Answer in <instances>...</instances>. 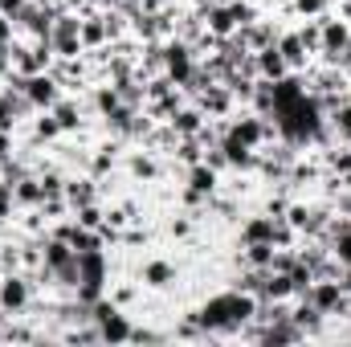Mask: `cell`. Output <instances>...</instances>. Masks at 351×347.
I'll list each match as a JSON object with an SVG mask.
<instances>
[{
	"label": "cell",
	"mask_w": 351,
	"mask_h": 347,
	"mask_svg": "<svg viewBox=\"0 0 351 347\" xmlns=\"http://www.w3.org/2000/svg\"><path fill=\"white\" fill-rule=\"evenodd\" d=\"M33 302H37V282H33V274H25V270L4 274V282H0V311H4V315H29Z\"/></svg>",
	"instance_id": "6da1fadb"
},
{
	"label": "cell",
	"mask_w": 351,
	"mask_h": 347,
	"mask_svg": "<svg viewBox=\"0 0 351 347\" xmlns=\"http://www.w3.org/2000/svg\"><path fill=\"white\" fill-rule=\"evenodd\" d=\"M53 16L58 8L41 4V0H29L21 12H16V37H29V41H49V29H53Z\"/></svg>",
	"instance_id": "7a4b0ae2"
},
{
	"label": "cell",
	"mask_w": 351,
	"mask_h": 347,
	"mask_svg": "<svg viewBox=\"0 0 351 347\" xmlns=\"http://www.w3.org/2000/svg\"><path fill=\"white\" fill-rule=\"evenodd\" d=\"M192 102H196L213 123H225V119H233V115L241 110V106H237V98H233V90L225 86V82H213L208 90H200Z\"/></svg>",
	"instance_id": "3957f363"
},
{
	"label": "cell",
	"mask_w": 351,
	"mask_h": 347,
	"mask_svg": "<svg viewBox=\"0 0 351 347\" xmlns=\"http://www.w3.org/2000/svg\"><path fill=\"white\" fill-rule=\"evenodd\" d=\"M164 53H168L164 74L172 78L176 86H184V82L192 78V70H196V49H192L188 41H180V37H168V41H164Z\"/></svg>",
	"instance_id": "277c9868"
},
{
	"label": "cell",
	"mask_w": 351,
	"mask_h": 347,
	"mask_svg": "<svg viewBox=\"0 0 351 347\" xmlns=\"http://www.w3.org/2000/svg\"><path fill=\"white\" fill-rule=\"evenodd\" d=\"M25 94H29V102H33L37 110H53L58 98L66 94V86H62V78H58L53 70H41V74L25 78Z\"/></svg>",
	"instance_id": "5b68a950"
},
{
	"label": "cell",
	"mask_w": 351,
	"mask_h": 347,
	"mask_svg": "<svg viewBox=\"0 0 351 347\" xmlns=\"http://www.w3.org/2000/svg\"><path fill=\"white\" fill-rule=\"evenodd\" d=\"M278 53L286 58V66H290V74H302V70H311V62H315V53L302 45V37H298V29L294 25H286L282 33H278Z\"/></svg>",
	"instance_id": "8992f818"
},
{
	"label": "cell",
	"mask_w": 351,
	"mask_h": 347,
	"mask_svg": "<svg viewBox=\"0 0 351 347\" xmlns=\"http://www.w3.org/2000/svg\"><path fill=\"white\" fill-rule=\"evenodd\" d=\"M102 200V184L90 172H70L66 176V204L70 208H82V204H94Z\"/></svg>",
	"instance_id": "52a82bcc"
},
{
	"label": "cell",
	"mask_w": 351,
	"mask_h": 347,
	"mask_svg": "<svg viewBox=\"0 0 351 347\" xmlns=\"http://www.w3.org/2000/svg\"><path fill=\"white\" fill-rule=\"evenodd\" d=\"M196 12H200L208 37H233V33H237V21H233V12H229L225 0H213V4H204V8H196Z\"/></svg>",
	"instance_id": "ba28073f"
},
{
	"label": "cell",
	"mask_w": 351,
	"mask_h": 347,
	"mask_svg": "<svg viewBox=\"0 0 351 347\" xmlns=\"http://www.w3.org/2000/svg\"><path fill=\"white\" fill-rule=\"evenodd\" d=\"M180 184H188V188H196L200 196H213V192H221V188H225V176L217 172V168H208V164L200 160V164H192V168H184V176H180Z\"/></svg>",
	"instance_id": "9c48e42d"
},
{
	"label": "cell",
	"mask_w": 351,
	"mask_h": 347,
	"mask_svg": "<svg viewBox=\"0 0 351 347\" xmlns=\"http://www.w3.org/2000/svg\"><path fill=\"white\" fill-rule=\"evenodd\" d=\"M131 327H135V319L127 311H110L106 319H98V339L102 344H131Z\"/></svg>",
	"instance_id": "30bf717a"
},
{
	"label": "cell",
	"mask_w": 351,
	"mask_h": 347,
	"mask_svg": "<svg viewBox=\"0 0 351 347\" xmlns=\"http://www.w3.org/2000/svg\"><path fill=\"white\" fill-rule=\"evenodd\" d=\"M78 37H82V49H86V53H98V49H106V25H102V8H94V12H82Z\"/></svg>",
	"instance_id": "8fae6325"
},
{
	"label": "cell",
	"mask_w": 351,
	"mask_h": 347,
	"mask_svg": "<svg viewBox=\"0 0 351 347\" xmlns=\"http://www.w3.org/2000/svg\"><path fill=\"white\" fill-rule=\"evenodd\" d=\"M204 123H208V115H204V110H200L192 98H188V102H184V106H180V110L172 115V119H168V127H172L180 139H184V135H196Z\"/></svg>",
	"instance_id": "7c38bea8"
},
{
	"label": "cell",
	"mask_w": 351,
	"mask_h": 347,
	"mask_svg": "<svg viewBox=\"0 0 351 347\" xmlns=\"http://www.w3.org/2000/svg\"><path fill=\"white\" fill-rule=\"evenodd\" d=\"M254 62H258V78H265V82H282V78L290 74V66H286V58L278 53V45L258 49V53H254Z\"/></svg>",
	"instance_id": "4fadbf2b"
},
{
	"label": "cell",
	"mask_w": 351,
	"mask_h": 347,
	"mask_svg": "<svg viewBox=\"0 0 351 347\" xmlns=\"http://www.w3.org/2000/svg\"><path fill=\"white\" fill-rule=\"evenodd\" d=\"M12 188V204L16 208H37L41 204V180H37V172H25L16 184H8Z\"/></svg>",
	"instance_id": "5bb4252c"
},
{
	"label": "cell",
	"mask_w": 351,
	"mask_h": 347,
	"mask_svg": "<svg viewBox=\"0 0 351 347\" xmlns=\"http://www.w3.org/2000/svg\"><path fill=\"white\" fill-rule=\"evenodd\" d=\"M262 298H265V302H290V298H298V290H294L290 274H278V270H269Z\"/></svg>",
	"instance_id": "9a60e30c"
},
{
	"label": "cell",
	"mask_w": 351,
	"mask_h": 347,
	"mask_svg": "<svg viewBox=\"0 0 351 347\" xmlns=\"http://www.w3.org/2000/svg\"><path fill=\"white\" fill-rule=\"evenodd\" d=\"M327 123H331L335 143H351V94L335 106V110H327Z\"/></svg>",
	"instance_id": "2e32d148"
},
{
	"label": "cell",
	"mask_w": 351,
	"mask_h": 347,
	"mask_svg": "<svg viewBox=\"0 0 351 347\" xmlns=\"http://www.w3.org/2000/svg\"><path fill=\"white\" fill-rule=\"evenodd\" d=\"M323 12H331V0H290V8H282V16H290V25L306 21V16H323Z\"/></svg>",
	"instance_id": "e0dca14e"
},
{
	"label": "cell",
	"mask_w": 351,
	"mask_h": 347,
	"mask_svg": "<svg viewBox=\"0 0 351 347\" xmlns=\"http://www.w3.org/2000/svg\"><path fill=\"white\" fill-rule=\"evenodd\" d=\"M74 221L86 225V229H102V221H106V200H94V204L74 208Z\"/></svg>",
	"instance_id": "ac0fdd59"
},
{
	"label": "cell",
	"mask_w": 351,
	"mask_h": 347,
	"mask_svg": "<svg viewBox=\"0 0 351 347\" xmlns=\"http://www.w3.org/2000/svg\"><path fill=\"white\" fill-rule=\"evenodd\" d=\"M294 261H298V246H286V250H274L269 270H278V274H290V270H294Z\"/></svg>",
	"instance_id": "d6986e66"
},
{
	"label": "cell",
	"mask_w": 351,
	"mask_h": 347,
	"mask_svg": "<svg viewBox=\"0 0 351 347\" xmlns=\"http://www.w3.org/2000/svg\"><path fill=\"white\" fill-rule=\"evenodd\" d=\"M16 147H21L16 131H0V164H4V160H12V156H16Z\"/></svg>",
	"instance_id": "ffe728a7"
},
{
	"label": "cell",
	"mask_w": 351,
	"mask_h": 347,
	"mask_svg": "<svg viewBox=\"0 0 351 347\" xmlns=\"http://www.w3.org/2000/svg\"><path fill=\"white\" fill-rule=\"evenodd\" d=\"M12 41H16V25H12V21L0 12V49H8Z\"/></svg>",
	"instance_id": "44dd1931"
},
{
	"label": "cell",
	"mask_w": 351,
	"mask_h": 347,
	"mask_svg": "<svg viewBox=\"0 0 351 347\" xmlns=\"http://www.w3.org/2000/svg\"><path fill=\"white\" fill-rule=\"evenodd\" d=\"M25 4H29V0H0V12H4L8 21H16V12H21Z\"/></svg>",
	"instance_id": "7402d4cb"
},
{
	"label": "cell",
	"mask_w": 351,
	"mask_h": 347,
	"mask_svg": "<svg viewBox=\"0 0 351 347\" xmlns=\"http://www.w3.org/2000/svg\"><path fill=\"white\" fill-rule=\"evenodd\" d=\"M339 286L351 294V265H343V270H339Z\"/></svg>",
	"instance_id": "603a6c76"
},
{
	"label": "cell",
	"mask_w": 351,
	"mask_h": 347,
	"mask_svg": "<svg viewBox=\"0 0 351 347\" xmlns=\"http://www.w3.org/2000/svg\"><path fill=\"white\" fill-rule=\"evenodd\" d=\"M41 4H49V8H66L70 0H41Z\"/></svg>",
	"instance_id": "cb8c5ba5"
},
{
	"label": "cell",
	"mask_w": 351,
	"mask_h": 347,
	"mask_svg": "<svg viewBox=\"0 0 351 347\" xmlns=\"http://www.w3.org/2000/svg\"><path fill=\"white\" fill-rule=\"evenodd\" d=\"M339 335H348V339H351V323H348V327H339Z\"/></svg>",
	"instance_id": "d4e9b609"
}]
</instances>
